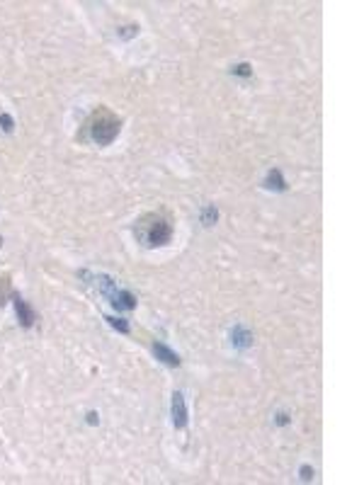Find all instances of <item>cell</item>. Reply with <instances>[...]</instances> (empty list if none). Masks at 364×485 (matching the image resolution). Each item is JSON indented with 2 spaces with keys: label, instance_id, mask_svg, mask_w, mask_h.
Wrapping results in <instances>:
<instances>
[{
  "label": "cell",
  "instance_id": "cell-11",
  "mask_svg": "<svg viewBox=\"0 0 364 485\" xmlns=\"http://www.w3.org/2000/svg\"><path fill=\"white\" fill-rule=\"evenodd\" d=\"M105 320H107V323H109V325H112V328H117V330H119V333H124V335H127V333H129V325H127V323H124V320H122V318H112V316H107V318H105Z\"/></svg>",
  "mask_w": 364,
  "mask_h": 485
},
{
  "label": "cell",
  "instance_id": "cell-15",
  "mask_svg": "<svg viewBox=\"0 0 364 485\" xmlns=\"http://www.w3.org/2000/svg\"><path fill=\"white\" fill-rule=\"evenodd\" d=\"M313 478V468L311 466H301V481H311Z\"/></svg>",
  "mask_w": 364,
  "mask_h": 485
},
{
  "label": "cell",
  "instance_id": "cell-5",
  "mask_svg": "<svg viewBox=\"0 0 364 485\" xmlns=\"http://www.w3.org/2000/svg\"><path fill=\"white\" fill-rule=\"evenodd\" d=\"M172 424H175V429L187 427V405H185V396L180 391L172 393Z\"/></svg>",
  "mask_w": 364,
  "mask_h": 485
},
{
  "label": "cell",
  "instance_id": "cell-4",
  "mask_svg": "<svg viewBox=\"0 0 364 485\" xmlns=\"http://www.w3.org/2000/svg\"><path fill=\"white\" fill-rule=\"evenodd\" d=\"M12 301H15V311H17V318H20L22 328H32V325H34V320H37L34 308H32V306H29L20 294H12Z\"/></svg>",
  "mask_w": 364,
  "mask_h": 485
},
{
  "label": "cell",
  "instance_id": "cell-10",
  "mask_svg": "<svg viewBox=\"0 0 364 485\" xmlns=\"http://www.w3.org/2000/svg\"><path fill=\"white\" fill-rule=\"evenodd\" d=\"M216 218H218V211H216V209H214V207H207V209H204V213H202V223H204V226H212Z\"/></svg>",
  "mask_w": 364,
  "mask_h": 485
},
{
  "label": "cell",
  "instance_id": "cell-16",
  "mask_svg": "<svg viewBox=\"0 0 364 485\" xmlns=\"http://www.w3.org/2000/svg\"><path fill=\"white\" fill-rule=\"evenodd\" d=\"M97 420H100L97 413H87V422H90V424H97Z\"/></svg>",
  "mask_w": 364,
  "mask_h": 485
},
{
  "label": "cell",
  "instance_id": "cell-17",
  "mask_svg": "<svg viewBox=\"0 0 364 485\" xmlns=\"http://www.w3.org/2000/svg\"><path fill=\"white\" fill-rule=\"evenodd\" d=\"M287 422H289V417L284 415V413H279V415H277V424H287Z\"/></svg>",
  "mask_w": 364,
  "mask_h": 485
},
{
  "label": "cell",
  "instance_id": "cell-6",
  "mask_svg": "<svg viewBox=\"0 0 364 485\" xmlns=\"http://www.w3.org/2000/svg\"><path fill=\"white\" fill-rule=\"evenodd\" d=\"M153 352H155V359H160L163 364H168V366H180V354L172 352L170 347H165L163 342H153Z\"/></svg>",
  "mask_w": 364,
  "mask_h": 485
},
{
  "label": "cell",
  "instance_id": "cell-3",
  "mask_svg": "<svg viewBox=\"0 0 364 485\" xmlns=\"http://www.w3.org/2000/svg\"><path fill=\"white\" fill-rule=\"evenodd\" d=\"M97 279V286H100V291L109 298V303L114 306V308H119V311H131V308H136V296L131 294V291H127V289H119L117 286V281H112L109 277H95Z\"/></svg>",
  "mask_w": 364,
  "mask_h": 485
},
{
  "label": "cell",
  "instance_id": "cell-13",
  "mask_svg": "<svg viewBox=\"0 0 364 485\" xmlns=\"http://www.w3.org/2000/svg\"><path fill=\"white\" fill-rule=\"evenodd\" d=\"M134 34H139V27H136V24L124 27V32H119V37H122V39H129V37H134Z\"/></svg>",
  "mask_w": 364,
  "mask_h": 485
},
{
  "label": "cell",
  "instance_id": "cell-7",
  "mask_svg": "<svg viewBox=\"0 0 364 485\" xmlns=\"http://www.w3.org/2000/svg\"><path fill=\"white\" fill-rule=\"evenodd\" d=\"M231 340H233L236 347H250L253 345V335H250L248 328H243V325H236V328L231 330Z\"/></svg>",
  "mask_w": 364,
  "mask_h": 485
},
{
  "label": "cell",
  "instance_id": "cell-18",
  "mask_svg": "<svg viewBox=\"0 0 364 485\" xmlns=\"http://www.w3.org/2000/svg\"><path fill=\"white\" fill-rule=\"evenodd\" d=\"M0 245H2V238H0Z\"/></svg>",
  "mask_w": 364,
  "mask_h": 485
},
{
  "label": "cell",
  "instance_id": "cell-9",
  "mask_svg": "<svg viewBox=\"0 0 364 485\" xmlns=\"http://www.w3.org/2000/svg\"><path fill=\"white\" fill-rule=\"evenodd\" d=\"M12 296V281L10 274H0V308L5 306V301Z\"/></svg>",
  "mask_w": 364,
  "mask_h": 485
},
{
  "label": "cell",
  "instance_id": "cell-2",
  "mask_svg": "<svg viewBox=\"0 0 364 485\" xmlns=\"http://www.w3.org/2000/svg\"><path fill=\"white\" fill-rule=\"evenodd\" d=\"M134 235H136V240L144 248H160V245L170 243V238H172V223L163 213L148 211V213H144L136 221Z\"/></svg>",
  "mask_w": 364,
  "mask_h": 485
},
{
  "label": "cell",
  "instance_id": "cell-8",
  "mask_svg": "<svg viewBox=\"0 0 364 485\" xmlns=\"http://www.w3.org/2000/svg\"><path fill=\"white\" fill-rule=\"evenodd\" d=\"M265 185L267 187H275V190H287V182H284V177H282V172L277 170V168H272L270 170V175H267V180H265Z\"/></svg>",
  "mask_w": 364,
  "mask_h": 485
},
{
  "label": "cell",
  "instance_id": "cell-12",
  "mask_svg": "<svg viewBox=\"0 0 364 485\" xmlns=\"http://www.w3.org/2000/svg\"><path fill=\"white\" fill-rule=\"evenodd\" d=\"M231 73H236V75H243V78H248V75H253V68L248 66V63H238V66H233Z\"/></svg>",
  "mask_w": 364,
  "mask_h": 485
},
{
  "label": "cell",
  "instance_id": "cell-14",
  "mask_svg": "<svg viewBox=\"0 0 364 485\" xmlns=\"http://www.w3.org/2000/svg\"><path fill=\"white\" fill-rule=\"evenodd\" d=\"M0 124H2V129H5V131H12V117H10V114H5V112H2V114H0Z\"/></svg>",
  "mask_w": 364,
  "mask_h": 485
},
{
  "label": "cell",
  "instance_id": "cell-1",
  "mask_svg": "<svg viewBox=\"0 0 364 485\" xmlns=\"http://www.w3.org/2000/svg\"><path fill=\"white\" fill-rule=\"evenodd\" d=\"M119 131H122V119H119L112 109L97 107V109L87 117L80 139L92 141V143H97V146H109L112 141L119 136Z\"/></svg>",
  "mask_w": 364,
  "mask_h": 485
}]
</instances>
